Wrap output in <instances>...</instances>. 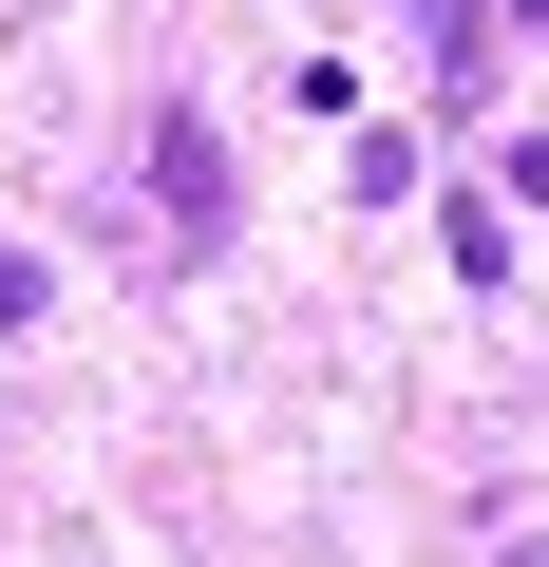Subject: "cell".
Returning a JSON list of instances; mask_svg holds the SVG:
<instances>
[{
	"label": "cell",
	"mask_w": 549,
	"mask_h": 567,
	"mask_svg": "<svg viewBox=\"0 0 549 567\" xmlns=\"http://www.w3.org/2000/svg\"><path fill=\"white\" fill-rule=\"evenodd\" d=\"M152 208H171V246H227V133L209 114H152Z\"/></svg>",
	"instance_id": "cell-1"
},
{
	"label": "cell",
	"mask_w": 549,
	"mask_h": 567,
	"mask_svg": "<svg viewBox=\"0 0 549 567\" xmlns=\"http://www.w3.org/2000/svg\"><path fill=\"white\" fill-rule=\"evenodd\" d=\"M492 567H549V529H511V548H492Z\"/></svg>",
	"instance_id": "cell-2"
}]
</instances>
